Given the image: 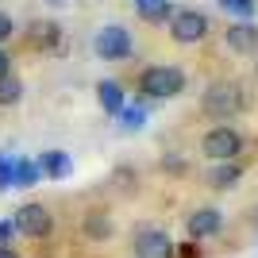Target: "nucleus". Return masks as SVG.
I'll use <instances>...</instances> for the list:
<instances>
[{
	"label": "nucleus",
	"instance_id": "19",
	"mask_svg": "<svg viewBox=\"0 0 258 258\" xmlns=\"http://www.w3.org/2000/svg\"><path fill=\"white\" fill-rule=\"evenodd\" d=\"M23 93L27 89H23V81L16 74H0V108H16L23 100Z\"/></svg>",
	"mask_w": 258,
	"mask_h": 258
},
{
	"label": "nucleus",
	"instance_id": "14",
	"mask_svg": "<svg viewBox=\"0 0 258 258\" xmlns=\"http://www.w3.org/2000/svg\"><path fill=\"white\" fill-rule=\"evenodd\" d=\"M208 189H216V193H224V189H235L239 181H243V166L239 162H212V170L205 173Z\"/></svg>",
	"mask_w": 258,
	"mask_h": 258
},
{
	"label": "nucleus",
	"instance_id": "23",
	"mask_svg": "<svg viewBox=\"0 0 258 258\" xmlns=\"http://www.w3.org/2000/svg\"><path fill=\"white\" fill-rule=\"evenodd\" d=\"M173 258H205V254H201V243H193V239H185L181 247H173Z\"/></svg>",
	"mask_w": 258,
	"mask_h": 258
},
{
	"label": "nucleus",
	"instance_id": "27",
	"mask_svg": "<svg viewBox=\"0 0 258 258\" xmlns=\"http://www.w3.org/2000/svg\"><path fill=\"white\" fill-rule=\"evenodd\" d=\"M0 258H20V250L16 247H0Z\"/></svg>",
	"mask_w": 258,
	"mask_h": 258
},
{
	"label": "nucleus",
	"instance_id": "28",
	"mask_svg": "<svg viewBox=\"0 0 258 258\" xmlns=\"http://www.w3.org/2000/svg\"><path fill=\"white\" fill-rule=\"evenodd\" d=\"M254 74H258V70H254Z\"/></svg>",
	"mask_w": 258,
	"mask_h": 258
},
{
	"label": "nucleus",
	"instance_id": "8",
	"mask_svg": "<svg viewBox=\"0 0 258 258\" xmlns=\"http://www.w3.org/2000/svg\"><path fill=\"white\" fill-rule=\"evenodd\" d=\"M23 39H27V46H31L35 54H62L66 31H62V23L54 20V16H39V20L27 23Z\"/></svg>",
	"mask_w": 258,
	"mask_h": 258
},
{
	"label": "nucleus",
	"instance_id": "13",
	"mask_svg": "<svg viewBox=\"0 0 258 258\" xmlns=\"http://www.w3.org/2000/svg\"><path fill=\"white\" fill-rule=\"evenodd\" d=\"M147 116H151V100L147 97H135V100H127V104H123V112H119L116 116V127L119 131H143L147 127Z\"/></svg>",
	"mask_w": 258,
	"mask_h": 258
},
{
	"label": "nucleus",
	"instance_id": "10",
	"mask_svg": "<svg viewBox=\"0 0 258 258\" xmlns=\"http://www.w3.org/2000/svg\"><path fill=\"white\" fill-rule=\"evenodd\" d=\"M81 239H89V243H108V239H116V220H112L104 208L85 212L81 216Z\"/></svg>",
	"mask_w": 258,
	"mask_h": 258
},
{
	"label": "nucleus",
	"instance_id": "3",
	"mask_svg": "<svg viewBox=\"0 0 258 258\" xmlns=\"http://www.w3.org/2000/svg\"><path fill=\"white\" fill-rule=\"evenodd\" d=\"M12 224H16V235L27 239V243H46V239L58 231L54 224V212L39 201H23L16 212H12Z\"/></svg>",
	"mask_w": 258,
	"mask_h": 258
},
{
	"label": "nucleus",
	"instance_id": "26",
	"mask_svg": "<svg viewBox=\"0 0 258 258\" xmlns=\"http://www.w3.org/2000/svg\"><path fill=\"white\" fill-rule=\"evenodd\" d=\"M43 4H46L50 12H58V8H66V4H74V0H43Z\"/></svg>",
	"mask_w": 258,
	"mask_h": 258
},
{
	"label": "nucleus",
	"instance_id": "5",
	"mask_svg": "<svg viewBox=\"0 0 258 258\" xmlns=\"http://www.w3.org/2000/svg\"><path fill=\"white\" fill-rule=\"evenodd\" d=\"M93 54H97L100 62H127L131 54H135V35L123 23H104L93 35Z\"/></svg>",
	"mask_w": 258,
	"mask_h": 258
},
{
	"label": "nucleus",
	"instance_id": "11",
	"mask_svg": "<svg viewBox=\"0 0 258 258\" xmlns=\"http://www.w3.org/2000/svg\"><path fill=\"white\" fill-rule=\"evenodd\" d=\"M35 162L43 170V181H70L74 177V158L66 151H43Z\"/></svg>",
	"mask_w": 258,
	"mask_h": 258
},
{
	"label": "nucleus",
	"instance_id": "4",
	"mask_svg": "<svg viewBox=\"0 0 258 258\" xmlns=\"http://www.w3.org/2000/svg\"><path fill=\"white\" fill-rule=\"evenodd\" d=\"M247 139H243V131H235L231 123H216L201 135V154L208 162H239Z\"/></svg>",
	"mask_w": 258,
	"mask_h": 258
},
{
	"label": "nucleus",
	"instance_id": "17",
	"mask_svg": "<svg viewBox=\"0 0 258 258\" xmlns=\"http://www.w3.org/2000/svg\"><path fill=\"white\" fill-rule=\"evenodd\" d=\"M43 181V170H39V162L27 158V154H16V189H35V185Z\"/></svg>",
	"mask_w": 258,
	"mask_h": 258
},
{
	"label": "nucleus",
	"instance_id": "25",
	"mask_svg": "<svg viewBox=\"0 0 258 258\" xmlns=\"http://www.w3.org/2000/svg\"><path fill=\"white\" fill-rule=\"evenodd\" d=\"M0 74H12V58H8V50L0 46Z\"/></svg>",
	"mask_w": 258,
	"mask_h": 258
},
{
	"label": "nucleus",
	"instance_id": "24",
	"mask_svg": "<svg viewBox=\"0 0 258 258\" xmlns=\"http://www.w3.org/2000/svg\"><path fill=\"white\" fill-rule=\"evenodd\" d=\"M12 239H16V224H12V216H0V247H12Z\"/></svg>",
	"mask_w": 258,
	"mask_h": 258
},
{
	"label": "nucleus",
	"instance_id": "2",
	"mask_svg": "<svg viewBox=\"0 0 258 258\" xmlns=\"http://www.w3.org/2000/svg\"><path fill=\"white\" fill-rule=\"evenodd\" d=\"M189 77H185L181 66H147L139 74V97L147 100H173L181 97Z\"/></svg>",
	"mask_w": 258,
	"mask_h": 258
},
{
	"label": "nucleus",
	"instance_id": "21",
	"mask_svg": "<svg viewBox=\"0 0 258 258\" xmlns=\"http://www.w3.org/2000/svg\"><path fill=\"white\" fill-rule=\"evenodd\" d=\"M162 173H170V177H185L189 173V162L181 154H162Z\"/></svg>",
	"mask_w": 258,
	"mask_h": 258
},
{
	"label": "nucleus",
	"instance_id": "15",
	"mask_svg": "<svg viewBox=\"0 0 258 258\" xmlns=\"http://www.w3.org/2000/svg\"><path fill=\"white\" fill-rule=\"evenodd\" d=\"M97 100H100V108H104L108 116L116 119L119 112H123V104H127V93H123V85H119V81L104 77V81H97Z\"/></svg>",
	"mask_w": 258,
	"mask_h": 258
},
{
	"label": "nucleus",
	"instance_id": "22",
	"mask_svg": "<svg viewBox=\"0 0 258 258\" xmlns=\"http://www.w3.org/2000/svg\"><path fill=\"white\" fill-rule=\"evenodd\" d=\"M12 35H16V20H12V12H4V8H0V46L8 43Z\"/></svg>",
	"mask_w": 258,
	"mask_h": 258
},
{
	"label": "nucleus",
	"instance_id": "18",
	"mask_svg": "<svg viewBox=\"0 0 258 258\" xmlns=\"http://www.w3.org/2000/svg\"><path fill=\"white\" fill-rule=\"evenodd\" d=\"M216 4H220V12H227L235 23H254V16H258L254 0H216Z\"/></svg>",
	"mask_w": 258,
	"mask_h": 258
},
{
	"label": "nucleus",
	"instance_id": "9",
	"mask_svg": "<svg viewBox=\"0 0 258 258\" xmlns=\"http://www.w3.org/2000/svg\"><path fill=\"white\" fill-rule=\"evenodd\" d=\"M224 231V212L212 205L205 208H193V212L185 216V239H193V243H205V239H216Z\"/></svg>",
	"mask_w": 258,
	"mask_h": 258
},
{
	"label": "nucleus",
	"instance_id": "12",
	"mask_svg": "<svg viewBox=\"0 0 258 258\" xmlns=\"http://www.w3.org/2000/svg\"><path fill=\"white\" fill-rule=\"evenodd\" d=\"M224 46L231 54H258V27L254 23H231L224 31Z\"/></svg>",
	"mask_w": 258,
	"mask_h": 258
},
{
	"label": "nucleus",
	"instance_id": "20",
	"mask_svg": "<svg viewBox=\"0 0 258 258\" xmlns=\"http://www.w3.org/2000/svg\"><path fill=\"white\" fill-rule=\"evenodd\" d=\"M16 189V154H0V193Z\"/></svg>",
	"mask_w": 258,
	"mask_h": 258
},
{
	"label": "nucleus",
	"instance_id": "6",
	"mask_svg": "<svg viewBox=\"0 0 258 258\" xmlns=\"http://www.w3.org/2000/svg\"><path fill=\"white\" fill-rule=\"evenodd\" d=\"M173 247L177 243L162 224H135V231H131V254L135 258H173Z\"/></svg>",
	"mask_w": 258,
	"mask_h": 258
},
{
	"label": "nucleus",
	"instance_id": "1",
	"mask_svg": "<svg viewBox=\"0 0 258 258\" xmlns=\"http://www.w3.org/2000/svg\"><path fill=\"white\" fill-rule=\"evenodd\" d=\"M243 108H247V97H243V89H239L235 81H227V77L212 81V85L201 93V112H205L208 119H220V123H227V119L239 116Z\"/></svg>",
	"mask_w": 258,
	"mask_h": 258
},
{
	"label": "nucleus",
	"instance_id": "7",
	"mask_svg": "<svg viewBox=\"0 0 258 258\" xmlns=\"http://www.w3.org/2000/svg\"><path fill=\"white\" fill-rule=\"evenodd\" d=\"M208 35V16L201 8H177L170 16V39L177 46H197Z\"/></svg>",
	"mask_w": 258,
	"mask_h": 258
},
{
	"label": "nucleus",
	"instance_id": "16",
	"mask_svg": "<svg viewBox=\"0 0 258 258\" xmlns=\"http://www.w3.org/2000/svg\"><path fill=\"white\" fill-rule=\"evenodd\" d=\"M131 4H135V16L143 23H170V16L177 12L173 0H131Z\"/></svg>",
	"mask_w": 258,
	"mask_h": 258
}]
</instances>
